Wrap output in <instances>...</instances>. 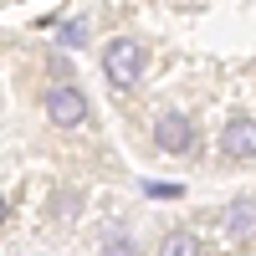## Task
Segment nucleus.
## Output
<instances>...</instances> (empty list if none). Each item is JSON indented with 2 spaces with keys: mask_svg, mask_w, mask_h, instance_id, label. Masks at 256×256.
I'll return each mask as SVG.
<instances>
[{
  "mask_svg": "<svg viewBox=\"0 0 256 256\" xmlns=\"http://www.w3.org/2000/svg\"><path fill=\"white\" fill-rule=\"evenodd\" d=\"M102 72H108V82H113V88H134V82H138V72H144V46H138L134 36L108 41V46H102Z\"/></svg>",
  "mask_w": 256,
  "mask_h": 256,
  "instance_id": "1",
  "label": "nucleus"
},
{
  "mask_svg": "<svg viewBox=\"0 0 256 256\" xmlns=\"http://www.w3.org/2000/svg\"><path fill=\"white\" fill-rule=\"evenodd\" d=\"M46 118L56 128H77L88 118V98H82L72 82H56V88H46Z\"/></svg>",
  "mask_w": 256,
  "mask_h": 256,
  "instance_id": "2",
  "label": "nucleus"
},
{
  "mask_svg": "<svg viewBox=\"0 0 256 256\" xmlns=\"http://www.w3.org/2000/svg\"><path fill=\"white\" fill-rule=\"evenodd\" d=\"M154 144L164 148V154H190V148H195V118L190 113H159Z\"/></svg>",
  "mask_w": 256,
  "mask_h": 256,
  "instance_id": "3",
  "label": "nucleus"
},
{
  "mask_svg": "<svg viewBox=\"0 0 256 256\" xmlns=\"http://www.w3.org/2000/svg\"><path fill=\"white\" fill-rule=\"evenodd\" d=\"M220 154L226 159H256V118L251 113H236L220 128Z\"/></svg>",
  "mask_w": 256,
  "mask_h": 256,
  "instance_id": "4",
  "label": "nucleus"
},
{
  "mask_svg": "<svg viewBox=\"0 0 256 256\" xmlns=\"http://www.w3.org/2000/svg\"><path fill=\"white\" fill-rule=\"evenodd\" d=\"M220 220H226V236H236V241L256 236V200H230Z\"/></svg>",
  "mask_w": 256,
  "mask_h": 256,
  "instance_id": "5",
  "label": "nucleus"
},
{
  "mask_svg": "<svg viewBox=\"0 0 256 256\" xmlns=\"http://www.w3.org/2000/svg\"><path fill=\"white\" fill-rule=\"evenodd\" d=\"M159 256H200V236H190V230H169L159 241Z\"/></svg>",
  "mask_w": 256,
  "mask_h": 256,
  "instance_id": "6",
  "label": "nucleus"
},
{
  "mask_svg": "<svg viewBox=\"0 0 256 256\" xmlns=\"http://www.w3.org/2000/svg\"><path fill=\"white\" fill-rule=\"evenodd\" d=\"M144 195H154V200H180V195H184V184H174V180H169V184L148 180V184H144Z\"/></svg>",
  "mask_w": 256,
  "mask_h": 256,
  "instance_id": "7",
  "label": "nucleus"
},
{
  "mask_svg": "<svg viewBox=\"0 0 256 256\" xmlns=\"http://www.w3.org/2000/svg\"><path fill=\"white\" fill-rule=\"evenodd\" d=\"M62 46H88V26H82V20H67V26H62Z\"/></svg>",
  "mask_w": 256,
  "mask_h": 256,
  "instance_id": "8",
  "label": "nucleus"
},
{
  "mask_svg": "<svg viewBox=\"0 0 256 256\" xmlns=\"http://www.w3.org/2000/svg\"><path fill=\"white\" fill-rule=\"evenodd\" d=\"M108 256H134V241H128V230H108Z\"/></svg>",
  "mask_w": 256,
  "mask_h": 256,
  "instance_id": "9",
  "label": "nucleus"
},
{
  "mask_svg": "<svg viewBox=\"0 0 256 256\" xmlns=\"http://www.w3.org/2000/svg\"><path fill=\"white\" fill-rule=\"evenodd\" d=\"M0 216H6V200H0Z\"/></svg>",
  "mask_w": 256,
  "mask_h": 256,
  "instance_id": "10",
  "label": "nucleus"
}]
</instances>
